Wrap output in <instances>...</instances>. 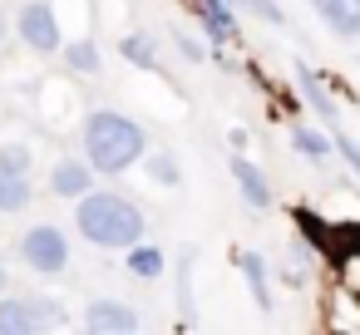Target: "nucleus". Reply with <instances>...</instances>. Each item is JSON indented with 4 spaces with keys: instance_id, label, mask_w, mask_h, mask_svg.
<instances>
[{
    "instance_id": "1a4fd4ad",
    "label": "nucleus",
    "mask_w": 360,
    "mask_h": 335,
    "mask_svg": "<svg viewBox=\"0 0 360 335\" xmlns=\"http://www.w3.org/2000/svg\"><path fill=\"white\" fill-rule=\"evenodd\" d=\"M188 6L198 11V20H202V30H207V40H212V45L237 40V15H232V0H188Z\"/></svg>"
},
{
    "instance_id": "7ed1b4c3",
    "label": "nucleus",
    "mask_w": 360,
    "mask_h": 335,
    "mask_svg": "<svg viewBox=\"0 0 360 335\" xmlns=\"http://www.w3.org/2000/svg\"><path fill=\"white\" fill-rule=\"evenodd\" d=\"M20 256H25L30 271L55 276V271L70 266V237H65L55 222H40V227H30V232L20 237Z\"/></svg>"
},
{
    "instance_id": "412c9836",
    "label": "nucleus",
    "mask_w": 360,
    "mask_h": 335,
    "mask_svg": "<svg viewBox=\"0 0 360 335\" xmlns=\"http://www.w3.org/2000/svg\"><path fill=\"white\" fill-rule=\"evenodd\" d=\"M237 6H247V11H252V15H262L266 25H286V15H281L276 0H237Z\"/></svg>"
},
{
    "instance_id": "20e7f679",
    "label": "nucleus",
    "mask_w": 360,
    "mask_h": 335,
    "mask_svg": "<svg viewBox=\"0 0 360 335\" xmlns=\"http://www.w3.org/2000/svg\"><path fill=\"white\" fill-rule=\"evenodd\" d=\"M15 35H20L35 55H55V50H65V40H60V20H55V6H50V0H25L20 15H15Z\"/></svg>"
},
{
    "instance_id": "4468645a",
    "label": "nucleus",
    "mask_w": 360,
    "mask_h": 335,
    "mask_svg": "<svg viewBox=\"0 0 360 335\" xmlns=\"http://www.w3.org/2000/svg\"><path fill=\"white\" fill-rule=\"evenodd\" d=\"M30 207V173L0 168V212H25Z\"/></svg>"
},
{
    "instance_id": "6ab92c4d",
    "label": "nucleus",
    "mask_w": 360,
    "mask_h": 335,
    "mask_svg": "<svg viewBox=\"0 0 360 335\" xmlns=\"http://www.w3.org/2000/svg\"><path fill=\"white\" fill-rule=\"evenodd\" d=\"M0 168H6V173H30L35 168V153L25 143H6V148H0Z\"/></svg>"
},
{
    "instance_id": "dca6fc26",
    "label": "nucleus",
    "mask_w": 360,
    "mask_h": 335,
    "mask_svg": "<svg viewBox=\"0 0 360 335\" xmlns=\"http://www.w3.org/2000/svg\"><path fill=\"white\" fill-rule=\"evenodd\" d=\"M296 89H301V99H306V104H311V109H316V114H321L326 124H335V104H330V94L321 89V79H316V74H311L306 65L296 70Z\"/></svg>"
},
{
    "instance_id": "2eb2a0df",
    "label": "nucleus",
    "mask_w": 360,
    "mask_h": 335,
    "mask_svg": "<svg viewBox=\"0 0 360 335\" xmlns=\"http://www.w3.org/2000/svg\"><path fill=\"white\" fill-rule=\"evenodd\" d=\"M65 65L75 70V74H99V65H104V55H99V40H70L65 45Z\"/></svg>"
},
{
    "instance_id": "5701e85b",
    "label": "nucleus",
    "mask_w": 360,
    "mask_h": 335,
    "mask_svg": "<svg viewBox=\"0 0 360 335\" xmlns=\"http://www.w3.org/2000/svg\"><path fill=\"white\" fill-rule=\"evenodd\" d=\"M6 35H11V20H6V11H0V45H6Z\"/></svg>"
},
{
    "instance_id": "f257e3e1",
    "label": "nucleus",
    "mask_w": 360,
    "mask_h": 335,
    "mask_svg": "<svg viewBox=\"0 0 360 335\" xmlns=\"http://www.w3.org/2000/svg\"><path fill=\"white\" fill-rule=\"evenodd\" d=\"M75 227L84 242L109 247V251H129L134 242H143L148 217L139 202H129L124 192H84L75 207Z\"/></svg>"
},
{
    "instance_id": "a211bd4d",
    "label": "nucleus",
    "mask_w": 360,
    "mask_h": 335,
    "mask_svg": "<svg viewBox=\"0 0 360 335\" xmlns=\"http://www.w3.org/2000/svg\"><path fill=\"white\" fill-rule=\"evenodd\" d=\"M143 168H148V178H153L158 188H178V178H183V173H178V158H173V153H163V148H158V153H148V163H143Z\"/></svg>"
},
{
    "instance_id": "4be33fe9",
    "label": "nucleus",
    "mask_w": 360,
    "mask_h": 335,
    "mask_svg": "<svg viewBox=\"0 0 360 335\" xmlns=\"http://www.w3.org/2000/svg\"><path fill=\"white\" fill-rule=\"evenodd\" d=\"M173 40H178V50H183V60H193V65H202V60H207V45H202L198 35H188V30H178Z\"/></svg>"
},
{
    "instance_id": "f03ea898",
    "label": "nucleus",
    "mask_w": 360,
    "mask_h": 335,
    "mask_svg": "<svg viewBox=\"0 0 360 335\" xmlns=\"http://www.w3.org/2000/svg\"><path fill=\"white\" fill-rule=\"evenodd\" d=\"M143 153H148V138H143V129H139L134 119H124V114H114V109H94V114L84 119V158H89L99 173L119 178V173H129Z\"/></svg>"
},
{
    "instance_id": "9d476101",
    "label": "nucleus",
    "mask_w": 360,
    "mask_h": 335,
    "mask_svg": "<svg viewBox=\"0 0 360 335\" xmlns=\"http://www.w3.org/2000/svg\"><path fill=\"white\" fill-rule=\"evenodd\" d=\"M227 168H232V178H237V188H242L247 207H271V183H266V173H262L252 158L232 153V158H227Z\"/></svg>"
},
{
    "instance_id": "6e6552de",
    "label": "nucleus",
    "mask_w": 360,
    "mask_h": 335,
    "mask_svg": "<svg viewBox=\"0 0 360 335\" xmlns=\"http://www.w3.org/2000/svg\"><path fill=\"white\" fill-rule=\"evenodd\" d=\"M311 11L326 20L330 35H340V40H360V0H311Z\"/></svg>"
},
{
    "instance_id": "39448f33",
    "label": "nucleus",
    "mask_w": 360,
    "mask_h": 335,
    "mask_svg": "<svg viewBox=\"0 0 360 335\" xmlns=\"http://www.w3.org/2000/svg\"><path fill=\"white\" fill-rule=\"evenodd\" d=\"M60 306L55 301H6L0 296V335H25L40 325H60Z\"/></svg>"
},
{
    "instance_id": "f3484780",
    "label": "nucleus",
    "mask_w": 360,
    "mask_h": 335,
    "mask_svg": "<svg viewBox=\"0 0 360 335\" xmlns=\"http://www.w3.org/2000/svg\"><path fill=\"white\" fill-rule=\"evenodd\" d=\"M119 55L134 60L139 70H158V50H153L148 35H124V40H119Z\"/></svg>"
},
{
    "instance_id": "f8f14e48",
    "label": "nucleus",
    "mask_w": 360,
    "mask_h": 335,
    "mask_svg": "<svg viewBox=\"0 0 360 335\" xmlns=\"http://www.w3.org/2000/svg\"><path fill=\"white\" fill-rule=\"evenodd\" d=\"M124 266H129V276H139V281H158V276H163V251H158L153 242H134Z\"/></svg>"
},
{
    "instance_id": "423d86ee",
    "label": "nucleus",
    "mask_w": 360,
    "mask_h": 335,
    "mask_svg": "<svg viewBox=\"0 0 360 335\" xmlns=\"http://www.w3.org/2000/svg\"><path fill=\"white\" fill-rule=\"evenodd\" d=\"M84 325L89 330H109V335H134V330H143V320H139V310L129 306V301H89L84 306Z\"/></svg>"
},
{
    "instance_id": "0eeeda50",
    "label": "nucleus",
    "mask_w": 360,
    "mask_h": 335,
    "mask_svg": "<svg viewBox=\"0 0 360 335\" xmlns=\"http://www.w3.org/2000/svg\"><path fill=\"white\" fill-rule=\"evenodd\" d=\"M94 163L89 158H60L55 163V173H50V192L55 197H84L89 188H94Z\"/></svg>"
},
{
    "instance_id": "b1692460",
    "label": "nucleus",
    "mask_w": 360,
    "mask_h": 335,
    "mask_svg": "<svg viewBox=\"0 0 360 335\" xmlns=\"http://www.w3.org/2000/svg\"><path fill=\"white\" fill-rule=\"evenodd\" d=\"M6 281H11V271H6V261H0V291H6Z\"/></svg>"
},
{
    "instance_id": "9b49d317",
    "label": "nucleus",
    "mask_w": 360,
    "mask_h": 335,
    "mask_svg": "<svg viewBox=\"0 0 360 335\" xmlns=\"http://www.w3.org/2000/svg\"><path fill=\"white\" fill-rule=\"evenodd\" d=\"M291 148H296L301 158H311V163H326V158L335 153V133H321V129L296 124V129H291Z\"/></svg>"
},
{
    "instance_id": "aec40b11",
    "label": "nucleus",
    "mask_w": 360,
    "mask_h": 335,
    "mask_svg": "<svg viewBox=\"0 0 360 335\" xmlns=\"http://www.w3.org/2000/svg\"><path fill=\"white\" fill-rule=\"evenodd\" d=\"M335 153H340V158H345V168L360 178V138H350V133H340V129H335Z\"/></svg>"
},
{
    "instance_id": "ddd939ff",
    "label": "nucleus",
    "mask_w": 360,
    "mask_h": 335,
    "mask_svg": "<svg viewBox=\"0 0 360 335\" xmlns=\"http://www.w3.org/2000/svg\"><path fill=\"white\" fill-rule=\"evenodd\" d=\"M237 266H242V276H247V286H252V301H257L262 310H271V286H266V261H262L257 251H237Z\"/></svg>"
}]
</instances>
